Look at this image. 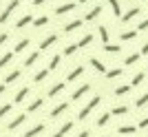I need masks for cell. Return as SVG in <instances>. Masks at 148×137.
I'll list each match as a JSON object with an SVG mask.
<instances>
[{
  "label": "cell",
  "mask_w": 148,
  "mask_h": 137,
  "mask_svg": "<svg viewBox=\"0 0 148 137\" xmlns=\"http://www.w3.org/2000/svg\"><path fill=\"white\" fill-rule=\"evenodd\" d=\"M137 29H139V31H146V29H148V18H146V20H142V22L137 25Z\"/></svg>",
  "instance_id": "60d3db41"
},
{
  "label": "cell",
  "mask_w": 148,
  "mask_h": 137,
  "mask_svg": "<svg viewBox=\"0 0 148 137\" xmlns=\"http://www.w3.org/2000/svg\"><path fill=\"white\" fill-rule=\"evenodd\" d=\"M80 2H88V0H80Z\"/></svg>",
  "instance_id": "c3c4849f"
},
{
  "label": "cell",
  "mask_w": 148,
  "mask_h": 137,
  "mask_svg": "<svg viewBox=\"0 0 148 137\" xmlns=\"http://www.w3.org/2000/svg\"><path fill=\"white\" fill-rule=\"evenodd\" d=\"M137 13H139V7H133V9H128L126 13H122V20H124V22H128V20L135 18Z\"/></svg>",
  "instance_id": "8fae6325"
},
{
  "label": "cell",
  "mask_w": 148,
  "mask_h": 137,
  "mask_svg": "<svg viewBox=\"0 0 148 137\" xmlns=\"http://www.w3.org/2000/svg\"><path fill=\"white\" fill-rule=\"evenodd\" d=\"M97 33H99V38L104 40V44H108V31H106V27H104V25L97 29Z\"/></svg>",
  "instance_id": "1f68e13d"
},
{
  "label": "cell",
  "mask_w": 148,
  "mask_h": 137,
  "mask_svg": "<svg viewBox=\"0 0 148 137\" xmlns=\"http://www.w3.org/2000/svg\"><path fill=\"white\" fill-rule=\"evenodd\" d=\"M128 113V106H115L111 111V115H126Z\"/></svg>",
  "instance_id": "4dcf8cb0"
},
{
  "label": "cell",
  "mask_w": 148,
  "mask_h": 137,
  "mask_svg": "<svg viewBox=\"0 0 148 137\" xmlns=\"http://www.w3.org/2000/svg\"><path fill=\"white\" fill-rule=\"evenodd\" d=\"M146 104H148V93H144V95H139V97H137L135 106H137V108H142V106H146Z\"/></svg>",
  "instance_id": "83f0119b"
},
{
  "label": "cell",
  "mask_w": 148,
  "mask_h": 137,
  "mask_svg": "<svg viewBox=\"0 0 148 137\" xmlns=\"http://www.w3.org/2000/svg\"><path fill=\"white\" fill-rule=\"evenodd\" d=\"M16 7H18V0H11V2L7 5V9H5L2 13H0V25H5L7 20H9V16L13 13V9H16Z\"/></svg>",
  "instance_id": "7a4b0ae2"
},
{
  "label": "cell",
  "mask_w": 148,
  "mask_h": 137,
  "mask_svg": "<svg viewBox=\"0 0 148 137\" xmlns=\"http://www.w3.org/2000/svg\"><path fill=\"white\" fill-rule=\"evenodd\" d=\"M0 93H5V84H0Z\"/></svg>",
  "instance_id": "7dc6e473"
},
{
  "label": "cell",
  "mask_w": 148,
  "mask_h": 137,
  "mask_svg": "<svg viewBox=\"0 0 148 137\" xmlns=\"http://www.w3.org/2000/svg\"><path fill=\"white\" fill-rule=\"evenodd\" d=\"M58 42V33H51V36H47L42 40V44H40V51H44V49H49L51 44H56Z\"/></svg>",
  "instance_id": "277c9868"
},
{
  "label": "cell",
  "mask_w": 148,
  "mask_h": 137,
  "mask_svg": "<svg viewBox=\"0 0 148 137\" xmlns=\"http://www.w3.org/2000/svg\"><path fill=\"white\" fill-rule=\"evenodd\" d=\"M36 60H40V53H38V51H33V53L25 60V66H33V64H36Z\"/></svg>",
  "instance_id": "d6986e66"
},
{
  "label": "cell",
  "mask_w": 148,
  "mask_h": 137,
  "mask_svg": "<svg viewBox=\"0 0 148 137\" xmlns=\"http://www.w3.org/2000/svg\"><path fill=\"white\" fill-rule=\"evenodd\" d=\"M71 128H73V122H66V124H62V126H60V131H58V133H53L51 137H64L69 131H71Z\"/></svg>",
  "instance_id": "9c48e42d"
},
{
  "label": "cell",
  "mask_w": 148,
  "mask_h": 137,
  "mask_svg": "<svg viewBox=\"0 0 148 137\" xmlns=\"http://www.w3.org/2000/svg\"><path fill=\"white\" fill-rule=\"evenodd\" d=\"M142 55H148V42H146V44L142 47Z\"/></svg>",
  "instance_id": "ee69618b"
},
{
  "label": "cell",
  "mask_w": 148,
  "mask_h": 137,
  "mask_svg": "<svg viewBox=\"0 0 148 137\" xmlns=\"http://www.w3.org/2000/svg\"><path fill=\"white\" fill-rule=\"evenodd\" d=\"M66 108H69V104H66V102H62V104H58L56 108H53V111L49 113V115H51V117H53V119H56V117H60V115H62V113H64V111H66Z\"/></svg>",
  "instance_id": "52a82bcc"
},
{
  "label": "cell",
  "mask_w": 148,
  "mask_h": 137,
  "mask_svg": "<svg viewBox=\"0 0 148 137\" xmlns=\"http://www.w3.org/2000/svg\"><path fill=\"white\" fill-rule=\"evenodd\" d=\"M27 47H29V40L25 38V40H20V42L16 44V49H13V53H20V51H25Z\"/></svg>",
  "instance_id": "d4e9b609"
},
{
  "label": "cell",
  "mask_w": 148,
  "mask_h": 137,
  "mask_svg": "<svg viewBox=\"0 0 148 137\" xmlns=\"http://www.w3.org/2000/svg\"><path fill=\"white\" fill-rule=\"evenodd\" d=\"M137 128H148V117H144L139 124H137Z\"/></svg>",
  "instance_id": "b9f144b4"
},
{
  "label": "cell",
  "mask_w": 148,
  "mask_h": 137,
  "mask_svg": "<svg viewBox=\"0 0 148 137\" xmlns=\"http://www.w3.org/2000/svg\"><path fill=\"white\" fill-rule=\"evenodd\" d=\"M108 5H111L113 13H115L117 18H122V7H119V0H108Z\"/></svg>",
  "instance_id": "e0dca14e"
},
{
  "label": "cell",
  "mask_w": 148,
  "mask_h": 137,
  "mask_svg": "<svg viewBox=\"0 0 148 137\" xmlns=\"http://www.w3.org/2000/svg\"><path fill=\"white\" fill-rule=\"evenodd\" d=\"M119 75H122V68H111V71H106V77H108V80H115Z\"/></svg>",
  "instance_id": "f1b7e54d"
},
{
  "label": "cell",
  "mask_w": 148,
  "mask_h": 137,
  "mask_svg": "<svg viewBox=\"0 0 148 137\" xmlns=\"http://www.w3.org/2000/svg\"><path fill=\"white\" fill-rule=\"evenodd\" d=\"M40 106H42V100H40V97H38V100H33V102H31L29 106H27V111H29V113H33V111H38V108H40Z\"/></svg>",
  "instance_id": "484cf974"
},
{
  "label": "cell",
  "mask_w": 148,
  "mask_h": 137,
  "mask_svg": "<svg viewBox=\"0 0 148 137\" xmlns=\"http://www.w3.org/2000/svg\"><path fill=\"white\" fill-rule=\"evenodd\" d=\"M20 77V68H16V71H11V73L5 77V84H11V82H16Z\"/></svg>",
  "instance_id": "ffe728a7"
},
{
  "label": "cell",
  "mask_w": 148,
  "mask_h": 137,
  "mask_svg": "<svg viewBox=\"0 0 148 137\" xmlns=\"http://www.w3.org/2000/svg\"><path fill=\"white\" fill-rule=\"evenodd\" d=\"M27 95H29V86H22L20 91H16V97H13L16 104H22V102L27 100Z\"/></svg>",
  "instance_id": "5b68a950"
},
{
  "label": "cell",
  "mask_w": 148,
  "mask_h": 137,
  "mask_svg": "<svg viewBox=\"0 0 148 137\" xmlns=\"http://www.w3.org/2000/svg\"><path fill=\"white\" fill-rule=\"evenodd\" d=\"M139 55H142V53H133V55H128V58H126V66H130V64H135L137 60H139Z\"/></svg>",
  "instance_id": "d590c367"
},
{
  "label": "cell",
  "mask_w": 148,
  "mask_h": 137,
  "mask_svg": "<svg viewBox=\"0 0 148 137\" xmlns=\"http://www.w3.org/2000/svg\"><path fill=\"white\" fill-rule=\"evenodd\" d=\"M91 64H93V68H95V71H99V73H104V75H106V66L99 62L97 58H91Z\"/></svg>",
  "instance_id": "ac0fdd59"
},
{
  "label": "cell",
  "mask_w": 148,
  "mask_h": 137,
  "mask_svg": "<svg viewBox=\"0 0 148 137\" xmlns=\"http://www.w3.org/2000/svg\"><path fill=\"white\" fill-rule=\"evenodd\" d=\"M119 49H122L119 44H104V51H106V53H119Z\"/></svg>",
  "instance_id": "f546056e"
},
{
  "label": "cell",
  "mask_w": 148,
  "mask_h": 137,
  "mask_svg": "<svg viewBox=\"0 0 148 137\" xmlns=\"http://www.w3.org/2000/svg\"><path fill=\"white\" fill-rule=\"evenodd\" d=\"M58 66H60V55H53L49 62V68H58Z\"/></svg>",
  "instance_id": "74e56055"
},
{
  "label": "cell",
  "mask_w": 148,
  "mask_h": 137,
  "mask_svg": "<svg viewBox=\"0 0 148 137\" xmlns=\"http://www.w3.org/2000/svg\"><path fill=\"white\" fill-rule=\"evenodd\" d=\"M29 22H33V18H31L29 13H27V16H22V18H20L18 22H16V27H18V29H22V27H27Z\"/></svg>",
  "instance_id": "44dd1931"
},
{
  "label": "cell",
  "mask_w": 148,
  "mask_h": 137,
  "mask_svg": "<svg viewBox=\"0 0 148 137\" xmlns=\"http://www.w3.org/2000/svg\"><path fill=\"white\" fill-rule=\"evenodd\" d=\"M144 77H146L144 73H135V77H133V86H137V84H142V82H144Z\"/></svg>",
  "instance_id": "8d00e7d4"
},
{
  "label": "cell",
  "mask_w": 148,
  "mask_h": 137,
  "mask_svg": "<svg viewBox=\"0 0 148 137\" xmlns=\"http://www.w3.org/2000/svg\"><path fill=\"white\" fill-rule=\"evenodd\" d=\"M7 38H9V36H7V33H0V47H2V44L7 42Z\"/></svg>",
  "instance_id": "7bdbcfd3"
},
{
  "label": "cell",
  "mask_w": 148,
  "mask_h": 137,
  "mask_svg": "<svg viewBox=\"0 0 148 137\" xmlns=\"http://www.w3.org/2000/svg\"><path fill=\"white\" fill-rule=\"evenodd\" d=\"M44 2H49V0H33V5H44Z\"/></svg>",
  "instance_id": "f6af8a7d"
},
{
  "label": "cell",
  "mask_w": 148,
  "mask_h": 137,
  "mask_svg": "<svg viewBox=\"0 0 148 137\" xmlns=\"http://www.w3.org/2000/svg\"><path fill=\"white\" fill-rule=\"evenodd\" d=\"M99 13H102V7H93V9H91V11H88L86 13V16H84V20H88V22H91V20H95V18H97V16H99Z\"/></svg>",
  "instance_id": "4fadbf2b"
},
{
  "label": "cell",
  "mask_w": 148,
  "mask_h": 137,
  "mask_svg": "<svg viewBox=\"0 0 148 137\" xmlns=\"http://www.w3.org/2000/svg\"><path fill=\"white\" fill-rule=\"evenodd\" d=\"M111 113H102V115H99V119H97V126H106L108 124V122H111Z\"/></svg>",
  "instance_id": "603a6c76"
},
{
  "label": "cell",
  "mask_w": 148,
  "mask_h": 137,
  "mask_svg": "<svg viewBox=\"0 0 148 137\" xmlns=\"http://www.w3.org/2000/svg\"><path fill=\"white\" fill-rule=\"evenodd\" d=\"M44 128H47L44 124H36L33 128H29V131L25 133V137H36V135H40V133H44Z\"/></svg>",
  "instance_id": "8992f818"
},
{
  "label": "cell",
  "mask_w": 148,
  "mask_h": 137,
  "mask_svg": "<svg viewBox=\"0 0 148 137\" xmlns=\"http://www.w3.org/2000/svg\"><path fill=\"white\" fill-rule=\"evenodd\" d=\"M130 93V86L128 84H124V86H117L115 88V95H117V97H124V95H128Z\"/></svg>",
  "instance_id": "7402d4cb"
},
{
  "label": "cell",
  "mask_w": 148,
  "mask_h": 137,
  "mask_svg": "<svg viewBox=\"0 0 148 137\" xmlns=\"http://www.w3.org/2000/svg\"><path fill=\"white\" fill-rule=\"evenodd\" d=\"M9 111H11V104H2V106H0V119L5 117V115H7Z\"/></svg>",
  "instance_id": "ab89813d"
},
{
  "label": "cell",
  "mask_w": 148,
  "mask_h": 137,
  "mask_svg": "<svg viewBox=\"0 0 148 137\" xmlns=\"http://www.w3.org/2000/svg\"><path fill=\"white\" fill-rule=\"evenodd\" d=\"M25 119H27V115H25V113H20L18 117H13L11 122H9V126H7V131H16L18 126H22V124H25Z\"/></svg>",
  "instance_id": "3957f363"
},
{
  "label": "cell",
  "mask_w": 148,
  "mask_h": 137,
  "mask_svg": "<svg viewBox=\"0 0 148 137\" xmlns=\"http://www.w3.org/2000/svg\"><path fill=\"white\" fill-rule=\"evenodd\" d=\"M75 7H77V5H73V2H64V5H60V7L56 9V13H58V16H62V13L71 11V9H75Z\"/></svg>",
  "instance_id": "9a60e30c"
},
{
  "label": "cell",
  "mask_w": 148,
  "mask_h": 137,
  "mask_svg": "<svg viewBox=\"0 0 148 137\" xmlns=\"http://www.w3.org/2000/svg\"><path fill=\"white\" fill-rule=\"evenodd\" d=\"M86 91H91V84H82V86H80V88H77V91L73 93V102H77V100L82 97V95L86 93Z\"/></svg>",
  "instance_id": "7c38bea8"
},
{
  "label": "cell",
  "mask_w": 148,
  "mask_h": 137,
  "mask_svg": "<svg viewBox=\"0 0 148 137\" xmlns=\"http://www.w3.org/2000/svg\"><path fill=\"white\" fill-rule=\"evenodd\" d=\"M91 42H93V33H86V36H84L80 42H77V47H88Z\"/></svg>",
  "instance_id": "4316f807"
},
{
  "label": "cell",
  "mask_w": 148,
  "mask_h": 137,
  "mask_svg": "<svg viewBox=\"0 0 148 137\" xmlns=\"http://www.w3.org/2000/svg\"><path fill=\"white\" fill-rule=\"evenodd\" d=\"M80 27H82V20H73V22H66V25H64V31L71 33V31H75V29H80Z\"/></svg>",
  "instance_id": "2e32d148"
},
{
  "label": "cell",
  "mask_w": 148,
  "mask_h": 137,
  "mask_svg": "<svg viewBox=\"0 0 148 137\" xmlns=\"http://www.w3.org/2000/svg\"><path fill=\"white\" fill-rule=\"evenodd\" d=\"M117 133H119V135H135V133H137V126L124 124V126H119V128H117Z\"/></svg>",
  "instance_id": "ba28073f"
},
{
  "label": "cell",
  "mask_w": 148,
  "mask_h": 137,
  "mask_svg": "<svg viewBox=\"0 0 148 137\" xmlns=\"http://www.w3.org/2000/svg\"><path fill=\"white\" fill-rule=\"evenodd\" d=\"M47 22H49V18H47V16H40V18L33 22V27H36V29H40V27H44Z\"/></svg>",
  "instance_id": "836d02e7"
},
{
  "label": "cell",
  "mask_w": 148,
  "mask_h": 137,
  "mask_svg": "<svg viewBox=\"0 0 148 137\" xmlns=\"http://www.w3.org/2000/svg\"><path fill=\"white\" fill-rule=\"evenodd\" d=\"M62 91H64V82H60V84H53V86L49 88V97H56V95H60Z\"/></svg>",
  "instance_id": "5bb4252c"
},
{
  "label": "cell",
  "mask_w": 148,
  "mask_h": 137,
  "mask_svg": "<svg viewBox=\"0 0 148 137\" xmlns=\"http://www.w3.org/2000/svg\"><path fill=\"white\" fill-rule=\"evenodd\" d=\"M82 73H84V66H75L73 71H71V73L66 75V82H73V80H77V77H80Z\"/></svg>",
  "instance_id": "30bf717a"
},
{
  "label": "cell",
  "mask_w": 148,
  "mask_h": 137,
  "mask_svg": "<svg viewBox=\"0 0 148 137\" xmlns=\"http://www.w3.org/2000/svg\"><path fill=\"white\" fill-rule=\"evenodd\" d=\"M88 135H91V133H88V131H82V133H80V135H77V137H88Z\"/></svg>",
  "instance_id": "bcb514c9"
},
{
  "label": "cell",
  "mask_w": 148,
  "mask_h": 137,
  "mask_svg": "<svg viewBox=\"0 0 148 137\" xmlns=\"http://www.w3.org/2000/svg\"><path fill=\"white\" fill-rule=\"evenodd\" d=\"M99 102H102V97H99V95H95V97H93V100L88 102V104L84 106V108H82L80 113H77V119H86L88 115H91V113H93V108H95V106H97Z\"/></svg>",
  "instance_id": "6da1fadb"
},
{
  "label": "cell",
  "mask_w": 148,
  "mask_h": 137,
  "mask_svg": "<svg viewBox=\"0 0 148 137\" xmlns=\"http://www.w3.org/2000/svg\"><path fill=\"white\" fill-rule=\"evenodd\" d=\"M137 31H124L122 36H119V40H135Z\"/></svg>",
  "instance_id": "e575fe53"
},
{
  "label": "cell",
  "mask_w": 148,
  "mask_h": 137,
  "mask_svg": "<svg viewBox=\"0 0 148 137\" xmlns=\"http://www.w3.org/2000/svg\"><path fill=\"white\" fill-rule=\"evenodd\" d=\"M47 75H49V68H42V71H38V73L33 75V80H36V82H42V80H47Z\"/></svg>",
  "instance_id": "cb8c5ba5"
},
{
  "label": "cell",
  "mask_w": 148,
  "mask_h": 137,
  "mask_svg": "<svg viewBox=\"0 0 148 137\" xmlns=\"http://www.w3.org/2000/svg\"><path fill=\"white\" fill-rule=\"evenodd\" d=\"M77 49H80L77 44H69L66 49H64V53H66V55H73V53H75V51H77Z\"/></svg>",
  "instance_id": "f35d334b"
},
{
  "label": "cell",
  "mask_w": 148,
  "mask_h": 137,
  "mask_svg": "<svg viewBox=\"0 0 148 137\" xmlns=\"http://www.w3.org/2000/svg\"><path fill=\"white\" fill-rule=\"evenodd\" d=\"M11 58H13V53H5V55L0 58V68H2V66H7V64L11 62Z\"/></svg>",
  "instance_id": "d6a6232c"
}]
</instances>
